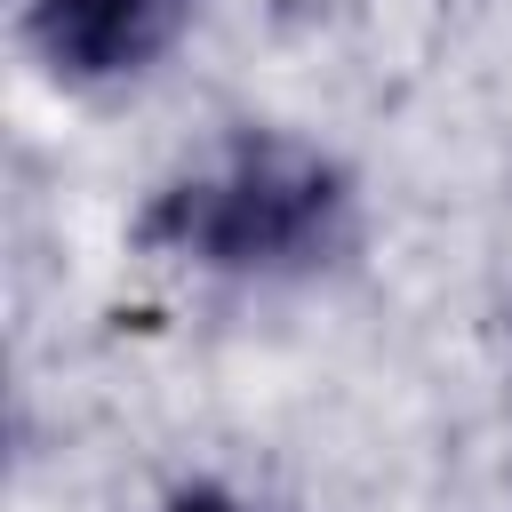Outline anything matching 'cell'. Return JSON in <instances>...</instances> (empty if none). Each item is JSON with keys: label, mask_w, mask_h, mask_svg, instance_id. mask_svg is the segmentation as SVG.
<instances>
[{"label": "cell", "mask_w": 512, "mask_h": 512, "mask_svg": "<svg viewBox=\"0 0 512 512\" xmlns=\"http://www.w3.org/2000/svg\"><path fill=\"white\" fill-rule=\"evenodd\" d=\"M352 224H360V192L320 144L280 128H240L224 152H208L200 168L168 176L144 200L136 248L208 280L280 288L328 272L352 248Z\"/></svg>", "instance_id": "1"}, {"label": "cell", "mask_w": 512, "mask_h": 512, "mask_svg": "<svg viewBox=\"0 0 512 512\" xmlns=\"http://www.w3.org/2000/svg\"><path fill=\"white\" fill-rule=\"evenodd\" d=\"M184 16H192V0H24L40 64L72 88L136 80L144 64L168 56Z\"/></svg>", "instance_id": "2"}, {"label": "cell", "mask_w": 512, "mask_h": 512, "mask_svg": "<svg viewBox=\"0 0 512 512\" xmlns=\"http://www.w3.org/2000/svg\"><path fill=\"white\" fill-rule=\"evenodd\" d=\"M160 512H264V504H248L240 488H224V480H184Z\"/></svg>", "instance_id": "3"}]
</instances>
